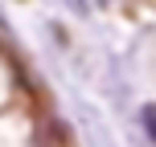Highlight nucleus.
<instances>
[{
  "label": "nucleus",
  "instance_id": "nucleus-1",
  "mask_svg": "<svg viewBox=\"0 0 156 147\" xmlns=\"http://www.w3.org/2000/svg\"><path fill=\"white\" fill-rule=\"evenodd\" d=\"M144 131H148V139H156V102H148V106H144Z\"/></svg>",
  "mask_w": 156,
  "mask_h": 147
}]
</instances>
